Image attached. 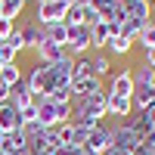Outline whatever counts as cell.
Masks as SVG:
<instances>
[{
	"label": "cell",
	"mask_w": 155,
	"mask_h": 155,
	"mask_svg": "<svg viewBox=\"0 0 155 155\" xmlns=\"http://www.w3.org/2000/svg\"><path fill=\"white\" fill-rule=\"evenodd\" d=\"M149 3H152V0H149Z\"/></svg>",
	"instance_id": "obj_42"
},
{
	"label": "cell",
	"mask_w": 155,
	"mask_h": 155,
	"mask_svg": "<svg viewBox=\"0 0 155 155\" xmlns=\"http://www.w3.org/2000/svg\"><path fill=\"white\" fill-rule=\"evenodd\" d=\"M90 6H93V9L99 12V16H102V19H106V16H109V12L115 9V0H90Z\"/></svg>",
	"instance_id": "obj_30"
},
{
	"label": "cell",
	"mask_w": 155,
	"mask_h": 155,
	"mask_svg": "<svg viewBox=\"0 0 155 155\" xmlns=\"http://www.w3.org/2000/svg\"><path fill=\"white\" fill-rule=\"evenodd\" d=\"M22 78H25V74H22V68H19V62H12V65H3V71H0V81H3L9 90L16 87Z\"/></svg>",
	"instance_id": "obj_21"
},
{
	"label": "cell",
	"mask_w": 155,
	"mask_h": 155,
	"mask_svg": "<svg viewBox=\"0 0 155 155\" xmlns=\"http://www.w3.org/2000/svg\"><path fill=\"white\" fill-rule=\"evenodd\" d=\"M25 84L31 87V93H34V96H53L59 87H65V84H71V81H62V78L56 74V68H53V65L34 62L31 71L25 74Z\"/></svg>",
	"instance_id": "obj_1"
},
{
	"label": "cell",
	"mask_w": 155,
	"mask_h": 155,
	"mask_svg": "<svg viewBox=\"0 0 155 155\" xmlns=\"http://www.w3.org/2000/svg\"><path fill=\"white\" fill-rule=\"evenodd\" d=\"M130 78H134V87H143V84H155V68L140 62V65L130 68Z\"/></svg>",
	"instance_id": "obj_17"
},
{
	"label": "cell",
	"mask_w": 155,
	"mask_h": 155,
	"mask_svg": "<svg viewBox=\"0 0 155 155\" xmlns=\"http://www.w3.org/2000/svg\"><path fill=\"white\" fill-rule=\"evenodd\" d=\"M34 106H37V124H41V127H59L56 99L53 96H34Z\"/></svg>",
	"instance_id": "obj_7"
},
{
	"label": "cell",
	"mask_w": 155,
	"mask_h": 155,
	"mask_svg": "<svg viewBox=\"0 0 155 155\" xmlns=\"http://www.w3.org/2000/svg\"><path fill=\"white\" fill-rule=\"evenodd\" d=\"M19 127V109L12 102H0V134H12Z\"/></svg>",
	"instance_id": "obj_11"
},
{
	"label": "cell",
	"mask_w": 155,
	"mask_h": 155,
	"mask_svg": "<svg viewBox=\"0 0 155 155\" xmlns=\"http://www.w3.org/2000/svg\"><path fill=\"white\" fill-rule=\"evenodd\" d=\"M106 109H109V118H130L134 115V102H130V96H112L109 93V99H106Z\"/></svg>",
	"instance_id": "obj_9"
},
{
	"label": "cell",
	"mask_w": 155,
	"mask_h": 155,
	"mask_svg": "<svg viewBox=\"0 0 155 155\" xmlns=\"http://www.w3.org/2000/svg\"><path fill=\"white\" fill-rule=\"evenodd\" d=\"M90 41H93V50H90V53H99V50L109 44V22H96L93 28H90Z\"/></svg>",
	"instance_id": "obj_16"
},
{
	"label": "cell",
	"mask_w": 155,
	"mask_h": 155,
	"mask_svg": "<svg viewBox=\"0 0 155 155\" xmlns=\"http://www.w3.org/2000/svg\"><path fill=\"white\" fill-rule=\"evenodd\" d=\"M149 22H152V25H155V9H152V16H149Z\"/></svg>",
	"instance_id": "obj_38"
},
{
	"label": "cell",
	"mask_w": 155,
	"mask_h": 155,
	"mask_svg": "<svg viewBox=\"0 0 155 155\" xmlns=\"http://www.w3.org/2000/svg\"><path fill=\"white\" fill-rule=\"evenodd\" d=\"M22 41H25V50H37L44 41V28L37 22H28V25H22Z\"/></svg>",
	"instance_id": "obj_15"
},
{
	"label": "cell",
	"mask_w": 155,
	"mask_h": 155,
	"mask_svg": "<svg viewBox=\"0 0 155 155\" xmlns=\"http://www.w3.org/2000/svg\"><path fill=\"white\" fill-rule=\"evenodd\" d=\"M143 25H149V22H137V19L127 16V22L121 25V37H127V41L137 44V37H140V31H143Z\"/></svg>",
	"instance_id": "obj_22"
},
{
	"label": "cell",
	"mask_w": 155,
	"mask_h": 155,
	"mask_svg": "<svg viewBox=\"0 0 155 155\" xmlns=\"http://www.w3.org/2000/svg\"><path fill=\"white\" fill-rule=\"evenodd\" d=\"M81 9H84V25H87V28H93L96 22H102V16L90 6V0H81Z\"/></svg>",
	"instance_id": "obj_25"
},
{
	"label": "cell",
	"mask_w": 155,
	"mask_h": 155,
	"mask_svg": "<svg viewBox=\"0 0 155 155\" xmlns=\"http://www.w3.org/2000/svg\"><path fill=\"white\" fill-rule=\"evenodd\" d=\"M62 3H65V6H74V3H81V0H62Z\"/></svg>",
	"instance_id": "obj_35"
},
{
	"label": "cell",
	"mask_w": 155,
	"mask_h": 155,
	"mask_svg": "<svg viewBox=\"0 0 155 155\" xmlns=\"http://www.w3.org/2000/svg\"><path fill=\"white\" fill-rule=\"evenodd\" d=\"M143 62L155 68V47H146V50H143Z\"/></svg>",
	"instance_id": "obj_33"
},
{
	"label": "cell",
	"mask_w": 155,
	"mask_h": 155,
	"mask_svg": "<svg viewBox=\"0 0 155 155\" xmlns=\"http://www.w3.org/2000/svg\"><path fill=\"white\" fill-rule=\"evenodd\" d=\"M6 44L16 50V53H25V41H22V25H16V28H12V34L6 37Z\"/></svg>",
	"instance_id": "obj_29"
},
{
	"label": "cell",
	"mask_w": 155,
	"mask_h": 155,
	"mask_svg": "<svg viewBox=\"0 0 155 155\" xmlns=\"http://www.w3.org/2000/svg\"><path fill=\"white\" fill-rule=\"evenodd\" d=\"M0 3H6V0H0Z\"/></svg>",
	"instance_id": "obj_41"
},
{
	"label": "cell",
	"mask_w": 155,
	"mask_h": 155,
	"mask_svg": "<svg viewBox=\"0 0 155 155\" xmlns=\"http://www.w3.org/2000/svg\"><path fill=\"white\" fill-rule=\"evenodd\" d=\"M106 47H109V53H112V56H127V53L134 50V41H127V37L118 34V37H109V44H106Z\"/></svg>",
	"instance_id": "obj_20"
},
{
	"label": "cell",
	"mask_w": 155,
	"mask_h": 155,
	"mask_svg": "<svg viewBox=\"0 0 155 155\" xmlns=\"http://www.w3.org/2000/svg\"><path fill=\"white\" fill-rule=\"evenodd\" d=\"M25 0H6V3H0V19H9V22H16L22 12H25Z\"/></svg>",
	"instance_id": "obj_19"
},
{
	"label": "cell",
	"mask_w": 155,
	"mask_h": 155,
	"mask_svg": "<svg viewBox=\"0 0 155 155\" xmlns=\"http://www.w3.org/2000/svg\"><path fill=\"white\" fill-rule=\"evenodd\" d=\"M87 74H93V68H90V59H87V56L74 59V71H71V81H78V78H87Z\"/></svg>",
	"instance_id": "obj_26"
},
{
	"label": "cell",
	"mask_w": 155,
	"mask_h": 155,
	"mask_svg": "<svg viewBox=\"0 0 155 155\" xmlns=\"http://www.w3.org/2000/svg\"><path fill=\"white\" fill-rule=\"evenodd\" d=\"M71 28V25H84V9H81V3H74V6H68L65 9V19H62Z\"/></svg>",
	"instance_id": "obj_24"
},
{
	"label": "cell",
	"mask_w": 155,
	"mask_h": 155,
	"mask_svg": "<svg viewBox=\"0 0 155 155\" xmlns=\"http://www.w3.org/2000/svg\"><path fill=\"white\" fill-rule=\"evenodd\" d=\"M31 124H37V106L34 102L25 106V109H19V127H31Z\"/></svg>",
	"instance_id": "obj_23"
},
{
	"label": "cell",
	"mask_w": 155,
	"mask_h": 155,
	"mask_svg": "<svg viewBox=\"0 0 155 155\" xmlns=\"http://www.w3.org/2000/svg\"><path fill=\"white\" fill-rule=\"evenodd\" d=\"M12 28H16V22H9V19H0V41H6V37L12 34Z\"/></svg>",
	"instance_id": "obj_32"
},
{
	"label": "cell",
	"mask_w": 155,
	"mask_h": 155,
	"mask_svg": "<svg viewBox=\"0 0 155 155\" xmlns=\"http://www.w3.org/2000/svg\"><path fill=\"white\" fill-rule=\"evenodd\" d=\"M0 102H9V87L0 81Z\"/></svg>",
	"instance_id": "obj_34"
},
{
	"label": "cell",
	"mask_w": 155,
	"mask_h": 155,
	"mask_svg": "<svg viewBox=\"0 0 155 155\" xmlns=\"http://www.w3.org/2000/svg\"><path fill=\"white\" fill-rule=\"evenodd\" d=\"M65 9H68V6L62 3V0H56V3H37V16H34V22L41 25V28H47V25L65 19Z\"/></svg>",
	"instance_id": "obj_6"
},
{
	"label": "cell",
	"mask_w": 155,
	"mask_h": 155,
	"mask_svg": "<svg viewBox=\"0 0 155 155\" xmlns=\"http://www.w3.org/2000/svg\"><path fill=\"white\" fill-rule=\"evenodd\" d=\"M0 62H3V65H12V62H19V53H16V50H12L6 41H0Z\"/></svg>",
	"instance_id": "obj_28"
},
{
	"label": "cell",
	"mask_w": 155,
	"mask_h": 155,
	"mask_svg": "<svg viewBox=\"0 0 155 155\" xmlns=\"http://www.w3.org/2000/svg\"><path fill=\"white\" fill-rule=\"evenodd\" d=\"M0 155H16V152H12V149H0Z\"/></svg>",
	"instance_id": "obj_36"
},
{
	"label": "cell",
	"mask_w": 155,
	"mask_h": 155,
	"mask_svg": "<svg viewBox=\"0 0 155 155\" xmlns=\"http://www.w3.org/2000/svg\"><path fill=\"white\" fill-rule=\"evenodd\" d=\"M90 50H93V41H90V28L87 25H71L68 28V44H65V53L74 56V59H81L87 56Z\"/></svg>",
	"instance_id": "obj_2"
},
{
	"label": "cell",
	"mask_w": 155,
	"mask_h": 155,
	"mask_svg": "<svg viewBox=\"0 0 155 155\" xmlns=\"http://www.w3.org/2000/svg\"><path fill=\"white\" fill-rule=\"evenodd\" d=\"M34 56H37V62H44V65H56V62L62 56H68V53H65V47H56V44H50L47 37H44L41 47L34 50Z\"/></svg>",
	"instance_id": "obj_8"
},
{
	"label": "cell",
	"mask_w": 155,
	"mask_h": 155,
	"mask_svg": "<svg viewBox=\"0 0 155 155\" xmlns=\"http://www.w3.org/2000/svg\"><path fill=\"white\" fill-rule=\"evenodd\" d=\"M109 149H112V124H96L84 143V152L87 155H106Z\"/></svg>",
	"instance_id": "obj_3"
},
{
	"label": "cell",
	"mask_w": 155,
	"mask_h": 155,
	"mask_svg": "<svg viewBox=\"0 0 155 155\" xmlns=\"http://www.w3.org/2000/svg\"><path fill=\"white\" fill-rule=\"evenodd\" d=\"M121 6L127 9V16L137 19V22H149V16H152V3L149 0H124Z\"/></svg>",
	"instance_id": "obj_12"
},
{
	"label": "cell",
	"mask_w": 155,
	"mask_h": 155,
	"mask_svg": "<svg viewBox=\"0 0 155 155\" xmlns=\"http://www.w3.org/2000/svg\"><path fill=\"white\" fill-rule=\"evenodd\" d=\"M44 37H47L50 44H56V47H65V44H68V25H65V22L47 25V28H44Z\"/></svg>",
	"instance_id": "obj_14"
},
{
	"label": "cell",
	"mask_w": 155,
	"mask_h": 155,
	"mask_svg": "<svg viewBox=\"0 0 155 155\" xmlns=\"http://www.w3.org/2000/svg\"><path fill=\"white\" fill-rule=\"evenodd\" d=\"M9 102H12L16 109H25V106H31V102H34V93H31V87L25 84V78L9 90Z\"/></svg>",
	"instance_id": "obj_13"
},
{
	"label": "cell",
	"mask_w": 155,
	"mask_h": 155,
	"mask_svg": "<svg viewBox=\"0 0 155 155\" xmlns=\"http://www.w3.org/2000/svg\"><path fill=\"white\" fill-rule=\"evenodd\" d=\"M25 3H34V0H25Z\"/></svg>",
	"instance_id": "obj_40"
},
{
	"label": "cell",
	"mask_w": 155,
	"mask_h": 155,
	"mask_svg": "<svg viewBox=\"0 0 155 155\" xmlns=\"http://www.w3.org/2000/svg\"><path fill=\"white\" fill-rule=\"evenodd\" d=\"M90 68H93L96 78H109L112 74V59L106 53H90Z\"/></svg>",
	"instance_id": "obj_18"
},
{
	"label": "cell",
	"mask_w": 155,
	"mask_h": 155,
	"mask_svg": "<svg viewBox=\"0 0 155 155\" xmlns=\"http://www.w3.org/2000/svg\"><path fill=\"white\" fill-rule=\"evenodd\" d=\"M0 71H3V62H0Z\"/></svg>",
	"instance_id": "obj_39"
},
{
	"label": "cell",
	"mask_w": 155,
	"mask_h": 155,
	"mask_svg": "<svg viewBox=\"0 0 155 155\" xmlns=\"http://www.w3.org/2000/svg\"><path fill=\"white\" fill-rule=\"evenodd\" d=\"M50 155H87V152H84L81 146H71V143H62L59 149H53Z\"/></svg>",
	"instance_id": "obj_31"
},
{
	"label": "cell",
	"mask_w": 155,
	"mask_h": 155,
	"mask_svg": "<svg viewBox=\"0 0 155 155\" xmlns=\"http://www.w3.org/2000/svg\"><path fill=\"white\" fill-rule=\"evenodd\" d=\"M137 44L143 47V50H146V47H155V25H152V22H149V25H143V31H140Z\"/></svg>",
	"instance_id": "obj_27"
},
{
	"label": "cell",
	"mask_w": 155,
	"mask_h": 155,
	"mask_svg": "<svg viewBox=\"0 0 155 155\" xmlns=\"http://www.w3.org/2000/svg\"><path fill=\"white\" fill-rule=\"evenodd\" d=\"M106 93H112V96H130V93H134L130 65H121V68H115V71L109 74V87H106Z\"/></svg>",
	"instance_id": "obj_5"
},
{
	"label": "cell",
	"mask_w": 155,
	"mask_h": 155,
	"mask_svg": "<svg viewBox=\"0 0 155 155\" xmlns=\"http://www.w3.org/2000/svg\"><path fill=\"white\" fill-rule=\"evenodd\" d=\"M71 96H81V99H99V96H106V84H102V78H96V74L78 78V81H71Z\"/></svg>",
	"instance_id": "obj_4"
},
{
	"label": "cell",
	"mask_w": 155,
	"mask_h": 155,
	"mask_svg": "<svg viewBox=\"0 0 155 155\" xmlns=\"http://www.w3.org/2000/svg\"><path fill=\"white\" fill-rule=\"evenodd\" d=\"M130 102H134V112H143L155 102V84H143V87H134L130 93Z\"/></svg>",
	"instance_id": "obj_10"
},
{
	"label": "cell",
	"mask_w": 155,
	"mask_h": 155,
	"mask_svg": "<svg viewBox=\"0 0 155 155\" xmlns=\"http://www.w3.org/2000/svg\"><path fill=\"white\" fill-rule=\"evenodd\" d=\"M34 3H56V0H34Z\"/></svg>",
	"instance_id": "obj_37"
}]
</instances>
